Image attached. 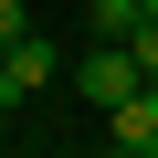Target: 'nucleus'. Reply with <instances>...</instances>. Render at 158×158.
<instances>
[{
    "label": "nucleus",
    "mask_w": 158,
    "mask_h": 158,
    "mask_svg": "<svg viewBox=\"0 0 158 158\" xmlns=\"http://www.w3.org/2000/svg\"><path fill=\"white\" fill-rule=\"evenodd\" d=\"M42 85H53V42H42V21H32V32L11 42V106H32Z\"/></svg>",
    "instance_id": "3"
},
{
    "label": "nucleus",
    "mask_w": 158,
    "mask_h": 158,
    "mask_svg": "<svg viewBox=\"0 0 158 158\" xmlns=\"http://www.w3.org/2000/svg\"><path fill=\"white\" fill-rule=\"evenodd\" d=\"M106 148L116 158H158V74H148L127 106H106Z\"/></svg>",
    "instance_id": "2"
},
{
    "label": "nucleus",
    "mask_w": 158,
    "mask_h": 158,
    "mask_svg": "<svg viewBox=\"0 0 158 158\" xmlns=\"http://www.w3.org/2000/svg\"><path fill=\"white\" fill-rule=\"evenodd\" d=\"M0 106H11V42H0Z\"/></svg>",
    "instance_id": "7"
},
{
    "label": "nucleus",
    "mask_w": 158,
    "mask_h": 158,
    "mask_svg": "<svg viewBox=\"0 0 158 158\" xmlns=\"http://www.w3.org/2000/svg\"><path fill=\"white\" fill-rule=\"evenodd\" d=\"M137 11H148V0H85V32H95V42H127Z\"/></svg>",
    "instance_id": "4"
},
{
    "label": "nucleus",
    "mask_w": 158,
    "mask_h": 158,
    "mask_svg": "<svg viewBox=\"0 0 158 158\" xmlns=\"http://www.w3.org/2000/svg\"><path fill=\"white\" fill-rule=\"evenodd\" d=\"M32 32V0H0V42H21Z\"/></svg>",
    "instance_id": "6"
},
{
    "label": "nucleus",
    "mask_w": 158,
    "mask_h": 158,
    "mask_svg": "<svg viewBox=\"0 0 158 158\" xmlns=\"http://www.w3.org/2000/svg\"><path fill=\"white\" fill-rule=\"evenodd\" d=\"M127 53H137V63L158 74V11H137V32H127Z\"/></svg>",
    "instance_id": "5"
},
{
    "label": "nucleus",
    "mask_w": 158,
    "mask_h": 158,
    "mask_svg": "<svg viewBox=\"0 0 158 158\" xmlns=\"http://www.w3.org/2000/svg\"><path fill=\"white\" fill-rule=\"evenodd\" d=\"M148 11H158V0H148Z\"/></svg>",
    "instance_id": "8"
},
{
    "label": "nucleus",
    "mask_w": 158,
    "mask_h": 158,
    "mask_svg": "<svg viewBox=\"0 0 158 158\" xmlns=\"http://www.w3.org/2000/svg\"><path fill=\"white\" fill-rule=\"evenodd\" d=\"M137 85H148V63H137V53H127V42H95V53H85V63H74V95H85V106H95V116H106V106H127V95H137Z\"/></svg>",
    "instance_id": "1"
}]
</instances>
